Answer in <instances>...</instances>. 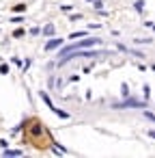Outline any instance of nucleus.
Wrapping results in <instances>:
<instances>
[{
	"instance_id": "f257e3e1",
	"label": "nucleus",
	"mask_w": 155,
	"mask_h": 158,
	"mask_svg": "<svg viewBox=\"0 0 155 158\" xmlns=\"http://www.w3.org/2000/svg\"><path fill=\"white\" fill-rule=\"evenodd\" d=\"M97 43H99V39H84V41H78V43H73V46L63 48V50H60V56H65V54H69V52H75V50H82V48H86V46H97Z\"/></svg>"
},
{
	"instance_id": "f03ea898",
	"label": "nucleus",
	"mask_w": 155,
	"mask_h": 158,
	"mask_svg": "<svg viewBox=\"0 0 155 158\" xmlns=\"http://www.w3.org/2000/svg\"><path fill=\"white\" fill-rule=\"evenodd\" d=\"M58 46H63V39H50V41L45 43V50H54V48H58Z\"/></svg>"
},
{
	"instance_id": "7ed1b4c3",
	"label": "nucleus",
	"mask_w": 155,
	"mask_h": 158,
	"mask_svg": "<svg viewBox=\"0 0 155 158\" xmlns=\"http://www.w3.org/2000/svg\"><path fill=\"white\" fill-rule=\"evenodd\" d=\"M84 35H86V33H82V31H80V33H71L69 39H78V37H84Z\"/></svg>"
},
{
	"instance_id": "20e7f679",
	"label": "nucleus",
	"mask_w": 155,
	"mask_h": 158,
	"mask_svg": "<svg viewBox=\"0 0 155 158\" xmlns=\"http://www.w3.org/2000/svg\"><path fill=\"white\" fill-rule=\"evenodd\" d=\"M22 152L19 149H7V156H19Z\"/></svg>"
},
{
	"instance_id": "39448f33",
	"label": "nucleus",
	"mask_w": 155,
	"mask_h": 158,
	"mask_svg": "<svg viewBox=\"0 0 155 158\" xmlns=\"http://www.w3.org/2000/svg\"><path fill=\"white\" fill-rule=\"evenodd\" d=\"M52 31H54V26H52V24H47V26H45V35H50Z\"/></svg>"
},
{
	"instance_id": "423d86ee",
	"label": "nucleus",
	"mask_w": 155,
	"mask_h": 158,
	"mask_svg": "<svg viewBox=\"0 0 155 158\" xmlns=\"http://www.w3.org/2000/svg\"><path fill=\"white\" fill-rule=\"evenodd\" d=\"M149 134H151V137H153V139H155V130H151V132H149Z\"/></svg>"
}]
</instances>
